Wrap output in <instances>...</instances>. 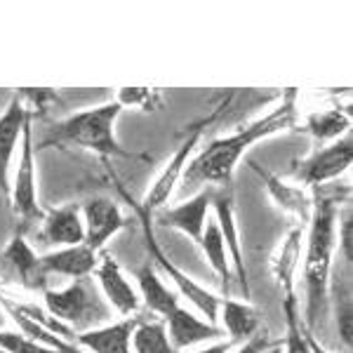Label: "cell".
Here are the masks:
<instances>
[{
	"label": "cell",
	"instance_id": "obj_8",
	"mask_svg": "<svg viewBox=\"0 0 353 353\" xmlns=\"http://www.w3.org/2000/svg\"><path fill=\"white\" fill-rule=\"evenodd\" d=\"M212 205H214V221H217L221 238L226 245V254L233 264V273L245 299L250 297V281H248V269H245L243 252H241V241H238V226H236V214H233V196L231 191H212Z\"/></svg>",
	"mask_w": 353,
	"mask_h": 353
},
{
	"label": "cell",
	"instance_id": "obj_26",
	"mask_svg": "<svg viewBox=\"0 0 353 353\" xmlns=\"http://www.w3.org/2000/svg\"><path fill=\"white\" fill-rule=\"evenodd\" d=\"M266 349H269V337H266V332H254L245 339V344L236 353H264Z\"/></svg>",
	"mask_w": 353,
	"mask_h": 353
},
{
	"label": "cell",
	"instance_id": "obj_27",
	"mask_svg": "<svg viewBox=\"0 0 353 353\" xmlns=\"http://www.w3.org/2000/svg\"><path fill=\"white\" fill-rule=\"evenodd\" d=\"M351 212L346 210L344 219H341V233H339V243H341V250H344V259L351 261L353 252H351Z\"/></svg>",
	"mask_w": 353,
	"mask_h": 353
},
{
	"label": "cell",
	"instance_id": "obj_31",
	"mask_svg": "<svg viewBox=\"0 0 353 353\" xmlns=\"http://www.w3.org/2000/svg\"><path fill=\"white\" fill-rule=\"evenodd\" d=\"M0 353H8V351H5V349H3V346H0Z\"/></svg>",
	"mask_w": 353,
	"mask_h": 353
},
{
	"label": "cell",
	"instance_id": "obj_10",
	"mask_svg": "<svg viewBox=\"0 0 353 353\" xmlns=\"http://www.w3.org/2000/svg\"><path fill=\"white\" fill-rule=\"evenodd\" d=\"M203 134V125H198V128H193V132L186 137L184 144L176 149V153L172 156V161L168 163V168L163 170V174L156 179V184L151 186V191L146 193V198L141 201L139 205L146 210L149 214L158 212V210L163 208L165 203H168L170 193L174 191V184L181 179V174H184L186 165H189V156L193 153V149H196L198 139H201Z\"/></svg>",
	"mask_w": 353,
	"mask_h": 353
},
{
	"label": "cell",
	"instance_id": "obj_16",
	"mask_svg": "<svg viewBox=\"0 0 353 353\" xmlns=\"http://www.w3.org/2000/svg\"><path fill=\"white\" fill-rule=\"evenodd\" d=\"M99 259H97V252L90 250L88 245H71V248H61L52 254H45L41 257V266L43 271L48 273H57V276H68V278H88L90 273L97 269Z\"/></svg>",
	"mask_w": 353,
	"mask_h": 353
},
{
	"label": "cell",
	"instance_id": "obj_30",
	"mask_svg": "<svg viewBox=\"0 0 353 353\" xmlns=\"http://www.w3.org/2000/svg\"><path fill=\"white\" fill-rule=\"evenodd\" d=\"M3 321H5V318H3V311H0V327H3Z\"/></svg>",
	"mask_w": 353,
	"mask_h": 353
},
{
	"label": "cell",
	"instance_id": "obj_18",
	"mask_svg": "<svg viewBox=\"0 0 353 353\" xmlns=\"http://www.w3.org/2000/svg\"><path fill=\"white\" fill-rule=\"evenodd\" d=\"M3 261L17 273V278H19L21 285L33 288V290L45 288V278H48V273L43 271L41 257H36V252H33L31 245L26 243V238L21 236V233L19 236H14L8 248H5Z\"/></svg>",
	"mask_w": 353,
	"mask_h": 353
},
{
	"label": "cell",
	"instance_id": "obj_5",
	"mask_svg": "<svg viewBox=\"0 0 353 353\" xmlns=\"http://www.w3.org/2000/svg\"><path fill=\"white\" fill-rule=\"evenodd\" d=\"M45 306L57 321H66L73 325H85L92 321H104L109 309L101 304L97 290L90 288L88 278H78L73 285L64 290H45Z\"/></svg>",
	"mask_w": 353,
	"mask_h": 353
},
{
	"label": "cell",
	"instance_id": "obj_25",
	"mask_svg": "<svg viewBox=\"0 0 353 353\" xmlns=\"http://www.w3.org/2000/svg\"><path fill=\"white\" fill-rule=\"evenodd\" d=\"M0 346L8 353H68L59 349H48V346L38 344L36 339H26L24 334L17 332H0Z\"/></svg>",
	"mask_w": 353,
	"mask_h": 353
},
{
	"label": "cell",
	"instance_id": "obj_28",
	"mask_svg": "<svg viewBox=\"0 0 353 353\" xmlns=\"http://www.w3.org/2000/svg\"><path fill=\"white\" fill-rule=\"evenodd\" d=\"M229 349H231V341H217V344L208 346V349H201L196 353H226Z\"/></svg>",
	"mask_w": 353,
	"mask_h": 353
},
{
	"label": "cell",
	"instance_id": "obj_6",
	"mask_svg": "<svg viewBox=\"0 0 353 353\" xmlns=\"http://www.w3.org/2000/svg\"><path fill=\"white\" fill-rule=\"evenodd\" d=\"M12 198V210L21 219H41L36 198V168H33V134H31V116L26 118L24 130H21V156L19 168H17L14 186L10 191Z\"/></svg>",
	"mask_w": 353,
	"mask_h": 353
},
{
	"label": "cell",
	"instance_id": "obj_14",
	"mask_svg": "<svg viewBox=\"0 0 353 353\" xmlns=\"http://www.w3.org/2000/svg\"><path fill=\"white\" fill-rule=\"evenodd\" d=\"M41 238L48 245H59V248H71V245L85 243V224L78 205H66V208L52 210L43 219Z\"/></svg>",
	"mask_w": 353,
	"mask_h": 353
},
{
	"label": "cell",
	"instance_id": "obj_32",
	"mask_svg": "<svg viewBox=\"0 0 353 353\" xmlns=\"http://www.w3.org/2000/svg\"><path fill=\"white\" fill-rule=\"evenodd\" d=\"M269 353H276V351H269Z\"/></svg>",
	"mask_w": 353,
	"mask_h": 353
},
{
	"label": "cell",
	"instance_id": "obj_11",
	"mask_svg": "<svg viewBox=\"0 0 353 353\" xmlns=\"http://www.w3.org/2000/svg\"><path fill=\"white\" fill-rule=\"evenodd\" d=\"M83 224H85V245L90 250H101L111 236L125 226V219L118 210V205L109 198H94L85 205L83 210Z\"/></svg>",
	"mask_w": 353,
	"mask_h": 353
},
{
	"label": "cell",
	"instance_id": "obj_29",
	"mask_svg": "<svg viewBox=\"0 0 353 353\" xmlns=\"http://www.w3.org/2000/svg\"><path fill=\"white\" fill-rule=\"evenodd\" d=\"M306 344H309V351L311 353H330V351L323 349V346L318 344L316 339H313V332H309V330H306Z\"/></svg>",
	"mask_w": 353,
	"mask_h": 353
},
{
	"label": "cell",
	"instance_id": "obj_4",
	"mask_svg": "<svg viewBox=\"0 0 353 353\" xmlns=\"http://www.w3.org/2000/svg\"><path fill=\"white\" fill-rule=\"evenodd\" d=\"M123 196L130 201V205H132L134 212H137V217H139V221H141V226H144V238H146V245H149V250H151L153 259L158 261V266H161V269H163L165 273H168L170 278H172L174 285H176V290H179L181 297L189 299L191 304L196 306V309L201 311L205 318H208V323H212V325H214V323H217V318H219V304H221V301H219L217 297H214V294H210L205 288L198 285V283H193L184 271L176 269V266L172 264V259H168V254H165L163 250L158 248L156 238H153V231H151V214L146 212V210L141 208L139 203H134L132 198H130L125 191H123Z\"/></svg>",
	"mask_w": 353,
	"mask_h": 353
},
{
	"label": "cell",
	"instance_id": "obj_21",
	"mask_svg": "<svg viewBox=\"0 0 353 353\" xmlns=\"http://www.w3.org/2000/svg\"><path fill=\"white\" fill-rule=\"evenodd\" d=\"M221 321H224V330L231 334L233 341L248 339L250 334L257 332V316H254L252 306L248 301H236L226 297L219 304Z\"/></svg>",
	"mask_w": 353,
	"mask_h": 353
},
{
	"label": "cell",
	"instance_id": "obj_7",
	"mask_svg": "<svg viewBox=\"0 0 353 353\" xmlns=\"http://www.w3.org/2000/svg\"><path fill=\"white\" fill-rule=\"evenodd\" d=\"M351 161H353V141L351 137H344L341 141H334L327 149L313 153L309 161L301 163V168L297 170V179L311 186L325 184L327 179H334L341 172H346Z\"/></svg>",
	"mask_w": 353,
	"mask_h": 353
},
{
	"label": "cell",
	"instance_id": "obj_3",
	"mask_svg": "<svg viewBox=\"0 0 353 353\" xmlns=\"http://www.w3.org/2000/svg\"><path fill=\"white\" fill-rule=\"evenodd\" d=\"M123 106L118 101L111 104L97 106V109L81 111L76 116H68L66 121L57 123L50 134L41 141V149L52 144H68V146H81L90 149L101 156H121L132 158V153L121 149V144L113 137V125L121 116Z\"/></svg>",
	"mask_w": 353,
	"mask_h": 353
},
{
	"label": "cell",
	"instance_id": "obj_9",
	"mask_svg": "<svg viewBox=\"0 0 353 353\" xmlns=\"http://www.w3.org/2000/svg\"><path fill=\"white\" fill-rule=\"evenodd\" d=\"M210 205H212V191H201L198 196H193L189 203H181L176 208H161L156 212V221L161 226H170L181 233H186L196 243H201L205 224H208Z\"/></svg>",
	"mask_w": 353,
	"mask_h": 353
},
{
	"label": "cell",
	"instance_id": "obj_15",
	"mask_svg": "<svg viewBox=\"0 0 353 353\" xmlns=\"http://www.w3.org/2000/svg\"><path fill=\"white\" fill-rule=\"evenodd\" d=\"M137 325V318H125L106 327L85 330L78 334V344L92 353H132V332Z\"/></svg>",
	"mask_w": 353,
	"mask_h": 353
},
{
	"label": "cell",
	"instance_id": "obj_23",
	"mask_svg": "<svg viewBox=\"0 0 353 353\" xmlns=\"http://www.w3.org/2000/svg\"><path fill=\"white\" fill-rule=\"evenodd\" d=\"M283 311H285V321H288L285 353H311L309 344H306V327L301 325V321L297 316V299H294L292 292H285Z\"/></svg>",
	"mask_w": 353,
	"mask_h": 353
},
{
	"label": "cell",
	"instance_id": "obj_24",
	"mask_svg": "<svg viewBox=\"0 0 353 353\" xmlns=\"http://www.w3.org/2000/svg\"><path fill=\"white\" fill-rule=\"evenodd\" d=\"M346 128H349V116H344L341 111H327V113H321V116H313L309 121L311 134L316 137L318 141L334 139V137H339Z\"/></svg>",
	"mask_w": 353,
	"mask_h": 353
},
{
	"label": "cell",
	"instance_id": "obj_12",
	"mask_svg": "<svg viewBox=\"0 0 353 353\" xmlns=\"http://www.w3.org/2000/svg\"><path fill=\"white\" fill-rule=\"evenodd\" d=\"M94 273H97V281H99V285H101V292H104V297L109 299V304L113 309L125 313V316L139 311V304H141L139 292H137L132 288V283L123 276V271L116 259L109 257V254L101 257Z\"/></svg>",
	"mask_w": 353,
	"mask_h": 353
},
{
	"label": "cell",
	"instance_id": "obj_19",
	"mask_svg": "<svg viewBox=\"0 0 353 353\" xmlns=\"http://www.w3.org/2000/svg\"><path fill=\"white\" fill-rule=\"evenodd\" d=\"M137 283H139V297L153 313L168 318L174 309H179V297L163 283L158 271L151 264H144L137 269Z\"/></svg>",
	"mask_w": 353,
	"mask_h": 353
},
{
	"label": "cell",
	"instance_id": "obj_13",
	"mask_svg": "<svg viewBox=\"0 0 353 353\" xmlns=\"http://www.w3.org/2000/svg\"><path fill=\"white\" fill-rule=\"evenodd\" d=\"M165 321H168V327L165 330H168L170 344L174 346V351L189 349V346L221 337V330L217 325H212V323H208V321H201V318L193 316L189 309H181V306L170 313Z\"/></svg>",
	"mask_w": 353,
	"mask_h": 353
},
{
	"label": "cell",
	"instance_id": "obj_20",
	"mask_svg": "<svg viewBox=\"0 0 353 353\" xmlns=\"http://www.w3.org/2000/svg\"><path fill=\"white\" fill-rule=\"evenodd\" d=\"M201 248H203L205 257H208V261H210V266H212V269L217 271V276L221 278V288H224V292H229L231 264H229V254H226L224 238H221V231H219V226L214 219H208V224H205Z\"/></svg>",
	"mask_w": 353,
	"mask_h": 353
},
{
	"label": "cell",
	"instance_id": "obj_22",
	"mask_svg": "<svg viewBox=\"0 0 353 353\" xmlns=\"http://www.w3.org/2000/svg\"><path fill=\"white\" fill-rule=\"evenodd\" d=\"M134 353H176L163 323H141L132 332Z\"/></svg>",
	"mask_w": 353,
	"mask_h": 353
},
{
	"label": "cell",
	"instance_id": "obj_1",
	"mask_svg": "<svg viewBox=\"0 0 353 353\" xmlns=\"http://www.w3.org/2000/svg\"><path fill=\"white\" fill-rule=\"evenodd\" d=\"M294 118V90H290L281 106H276L269 116L259 118L257 123L238 130L236 134L214 139L201 156H196L184 170V184L186 186H201V184H219L226 186L231 181V174L236 170L238 161L254 141L264 139L278 130L288 128Z\"/></svg>",
	"mask_w": 353,
	"mask_h": 353
},
{
	"label": "cell",
	"instance_id": "obj_17",
	"mask_svg": "<svg viewBox=\"0 0 353 353\" xmlns=\"http://www.w3.org/2000/svg\"><path fill=\"white\" fill-rule=\"evenodd\" d=\"M28 113L24 104L19 101V97H14L10 101L8 111L0 116V189L5 196H10V184H8V172H10V161L17 146V139L21 137Z\"/></svg>",
	"mask_w": 353,
	"mask_h": 353
},
{
	"label": "cell",
	"instance_id": "obj_2",
	"mask_svg": "<svg viewBox=\"0 0 353 353\" xmlns=\"http://www.w3.org/2000/svg\"><path fill=\"white\" fill-rule=\"evenodd\" d=\"M334 250V203H318L311 219L309 250H306V330L313 332L327 311V283Z\"/></svg>",
	"mask_w": 353,
	"mask_h": 353
}]
</instances>
